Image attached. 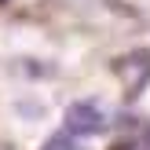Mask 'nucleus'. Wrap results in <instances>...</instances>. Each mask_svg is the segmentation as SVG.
I'll use <instances>...</instances> for the list:
<instances>
[{"label":"nucleus","instance_id":"nucleus-2","mask_svg":"<svg viewBox=\"0 0 150 150\" xmlns=\"http://www.w3.org/2000/svg\"><path fill=\"white\" fill-rule=\"evenodd\" d=\"M106 110H103L99 99H77L66 106L62 114V128L70 132V136L84 139V136H99V132H106Z\"/></svg>","mask_w":150,"mask_h":150},{"label":"nucleus","instance_id":"nucleus-1","mask_svg":"<svg viewBox=\"0 0 150 150\" xmlns=\"http://www.w3.org/2000/svg\"><path fill=\"white\" fill-rule=\"evenodd\" d=\"M114 73L125 84V103H136L143 95V88L150 84V51L146 48H132L121 59H114Z\"/></svg>","mask_w":150,"mask_h":150},{"label":"nucleus","instance_id":"nucleus-3","mask_svg":"<svg viewBox=\"0 0 150 150\" xmlns=\"http://www.w3.org/2000/svg\"><path fill=\"white\" fill-rule=\"evenodd\" d=\"M40 150H84V143H81L77 136H70V132L62 128V132H55V136H51V139H48V143H44Z\"/></svg>","mask_w":150,"mask_h":150}]
</instances>
